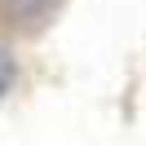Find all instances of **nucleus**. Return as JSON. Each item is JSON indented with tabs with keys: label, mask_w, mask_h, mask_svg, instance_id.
<instances>
[{
	"label": "nucleus",
	"mask_w": 146,
	"mask_h": 146,
	"mask_svg": "<svg viewBox=\"0 0 146 146\" xmlns=\"http://www.w3.org/2000/svg\"><path fill=\"white\" fill-rule=\"evenodd\" d=\"M49 5L53 0H5V13H9L13 22H36L49 13Z\"/></svg>",
	"instance_id": "f257e3e1"
},
{
	"label": "nucleus",
	"mask_w": 146,
	"mask_h": 146,
	"mask_svg": "<svg viewBox=\"0 0 146 146\" xmlns=\"http://www.w3.org/2000/svg\"><path fill=\"white\" fill-rule=\"evenodd\" d=\"M18 75H22V71H18V58H13L9 49L0 44V102H5L13 89H18Z\"/></svg>",
	"instance_id": "f03ea898"
}]
</instances>
